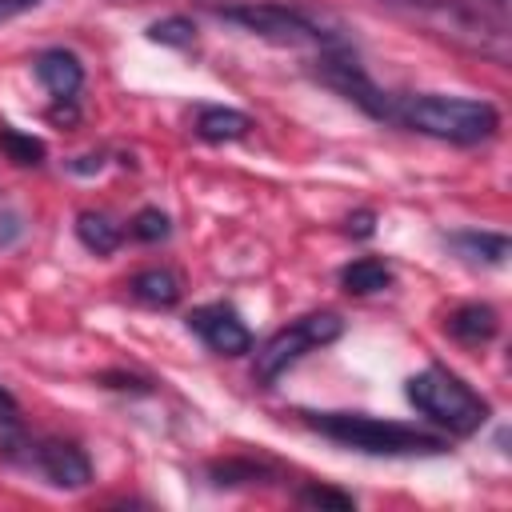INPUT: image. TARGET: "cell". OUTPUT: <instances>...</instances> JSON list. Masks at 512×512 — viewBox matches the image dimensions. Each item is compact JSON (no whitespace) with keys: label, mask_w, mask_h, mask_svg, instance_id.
<instances>
[{"label":"cell","mask_w":512,"mask_h":512,"mask_svg":"<svg viewBox=\"0 0 512 512\" xmlns=\"http://www.w3.org/2000/svg\"><path fill=\"white\" fill-rule=\"evenodd\" d=\"M128 292L148 308H172L180 300V276L172 268H144L128 280Z\"/></svg>","instance_id":"cell-13"},{"label":"cell","mask_w":512,"mask_h":512,"mask_svg":"<svg viewBox=\"0 0 512 512\" xmlns=\"http://www.w3.org/2000/svg\"><path fill=\"white\" fill-rule=\"evenodd\" d=\"M28 468H36L52 488H88L92 484V464L88 456L68 444V440H32Z\"/></svg>","instance_id":"cell-8"},{"label":"cell","mask_w":512,"mask_h":512,"mask_svg":"<svg viewBox=\"0 0 512 512\" xmlns=\"http://www.w3.org/2000/svg\"><path fill=\"white\" fill-rule=\"evenodd\" d=\"M392 124H404V128L432 136V140H444V144H480V140L496 136L500 112L488 100L420 92V96H396L392 100Z\"/></svg>","instance_id":"cell-1"},{"label":"cell","mask_w":512,"mask_h":512,"mask_svg":"<svg viewBox=\"0 0 512 512\" xmlns=\"http://www.w3.org/2000/svg\"><path fill=\"white\" fill-rule=\"evenodd\" d=\"M252 128V120L236 108H220V104H208L196 112V136L200 140H212V144H224V140H240L244 132Z\"/></svg>","instance_id":"cell-14"},{"label":"cell","mask_w":512,"mask_h":512,"mask_svg":"<svg viewBox=\"0 0 512 512\" xmlns=\"http://www.w3.org/2000/svg\"><path fill=\"white\" fill-rule=\"evenodd\" d=\"M348 232H356V236H372V212H356V216H348Z\"/></svg>","instance_id":"cell-24"},{"label":"cell","mask_w":512,"mask_h":512,"mask_svg":"<svg viewBox=\"0 0 512 512\" xmlns=\"http://www.w3.org/2000/svg\"><path fill=\"white\" fill-rule=\"evenodd\" d=\"M304 420L320 436L348 444L356 452H368V456H436V452H444L440 436L396 424V420H376L364 412H304Z\"/></svg>","instance_id":"cell-3"},{"label":"cell","mask_w":512,"mask_h":512,"mask_svg":"<svg viewBox=\"0 0 512 512\" xmlns=\"http://www.w3.org/2000/svg\"><path fill=\"white\" fill-rule=\"evenodd\" d=\"M220 20L260 36V40H272V44H288V48H300V44H324V32L312 16H304L300 8H288V4H276V0H240V4H224L216 8Z\"/></svg>","instance_id":"cell-5"},{"label":"cell","mask_w":512,"mask_h":512,"mask_svg":"<svg viewBox=\"0 0 512 512\" xmlns=\"http://www.w3.org/2000/svg\"><path fill=\"white\" fill-rule=\"evenodd\" d=\"M300 500H304V504H320V508H340V512L356 508V500H352L348 492H336V488H324V484H308V488L300 492Z\"/></svg>","instance_id":"cell-21"},{"label":"cell","mask_w":512,"mask_h":512,"mask_svg":"<svg viewBox=\"0 0 512 512\" xmlns=\"http://www.w3.org/2000/svg\"><path fill=\"white\" fill-rule=\"evenodd\" d=\"M36 80L56 96V100H72L84 88V64L68 52V48H44L36 56Z\"/></svg>","instance_id":"cell-10"},{"label":"cell","mask_w":512,"mask_h":512,"mask_svg":"<svg viewBox=\"0 0 512 512\" xmlns=\"http://www.w3.org/2000/svg\"><path fill=\"white\" fill-rule=\"evenodd\" d=\"M76 236L96 256H108V252H116V244H120L124 232H120V224H112L108 212H80L76 216Z\"/></svg>","instance_id":"cell-16"},{"label":"cell","mask_w":512,"mask_h":512,"mask_svg":"<svg viewBox=\"0 0 512 512\" xmlns=\"http://www.w3.org/2000/svg\"><path fill=\"white\" fill-rule=\"evenodd\" d=\"M444 328H448L452 340H460V344H468V348H480V344H488V340L496 336L500 316H496L492 304L472 300V304H460L456 312H448V324H444Z\"/></svg>","instance_id":"cell-11"},{"label":"cell","mask_w":512,"mask_h":512,"mask_svg":"<svg viewBox=\"0 0 512 512\" xmlns=\"http://www.w3.org/2000/svg\"><path fill=\"white\" fill-rule=\"evenodd\" d=\"M0 148L12 164H24V168H36L44 160V140H36L28 132H16L8 124H0Z\"/></svg>","instance_id":"cell-17"},{"label":"cell","mask_w":512,"mask_h":512,"mask_svg":"<svg viewBox=\"0 0 512 512\" xmlns=\"http://www.w3.org/2000/svg\"><path fill=\"white\" fill-rule=\"evenodd\" d=\"M148 40L152 44H168V48H192L196 40V24L188 16H164L148 24Z\"/></svg>","instance_id":"cell-18"},{"label":"cell","mask_w":512,"mask_h":512,"mask_svg":"<svg viewBox=\"0 0 512 512\" xmlns=\"http://www.w3.org/2000/svg\"><path fill=\"white\" fill-rule=\"evenodd\" d=\"M8 412H20V408H16V396L0 384V416H8Z\"/></svg>","instance_id":"cell-25"},{"label":"cell","mask_w":512,"mask_h":512,"mask_svg":"<svg viewBox=\"0 0 512 512\" xmlns=\"http://www.w3.org/2000/svg\"><path fill=\"white\" fill-rule=\"evenodd\" d=\"M404 392H408L416 412H424L432 424L448 428L452 436H472L488 420V400L480 392H472L456 372H448L440 364L416 372Z\"/></svg>","instance_id":"cell-4"},{"label":"cell","mask_w":512,"mask_h":512,"mask_svg":"<svg viewBox=\"0 0 512 512\" xmlns=\"http://www.w3.org/2000/svg\"><path fill=\"white\" fill-rule=\"evenodd\" d=\"M448 248L460 256V260H468V264H504L508 260V252H512V244H508V236L504 232H476V228H468V232H452L448 236Z\"/></svg>","instance_id":"cell-12"},{"label":"cell","mask_w":512,"mask_h":512,"mask_svg":"<svg viewBox=\"0 0 512 512\" xmlns=\"http://www.w3.org/2000/svg\"><path fill=\"white\" fill-rule=\"evenodd\" d=\"M316 80L328 84L332 92L348 96V100H352L356 108H364L372 120H392V100H396V96L380 92V88L372 84V76L360 68L356 56L336 52V48L320 52V60H316Z\"/></svg>","instance_id":"cell-7"},{"label":"cell","mask_w":512,"mask_h":512,"mask_svg":"<svg viewBox=\"0 0 512 512\" xmlns=\"http://www.w3.org/2000/svg\"><path fill=\"white\" fill-rule=\"evenodd\" d=\"M20 236V216L16 212H4L0 216V244H12Z\"/></svg>","instance_id":"cell-23"},{"label":"cell","mask_w":512,"mask_h":512,"mask_svg":"<svg viewBox=\"0 0 512 512\" xmlns=\"http://www.w3.org/2000/svg\"><path fill=\"white\" fill-rule=\"evenodd\" d=\"M188 328L220 356H244L252 352V332L244 328V320L236 316V308L228 304H200L188 312Z\"/></svg>","instance_id":"cell-9"},{"label":"cell","mask_w":512,"mask_h":512,"mask_svg":"<svg viewBox=\"0 0 512 512\" xmlns=\"http://www.w3.org/2000/svg\"><path fill=\"white\" fill-rule=\"evenodd\" d=\"M344 332V320L336 312H312V316H300L296 324L280 328L276 336L264 340V348L256 352V380L272 384L280 372H288L300 356H308L312 348H324L332 344L336 336Z\"/></svg>","instance_id":"cell-6"},{"label":"cell","mask_w":512,"mask_h":512,"mask_svg":"<svg viewBox=\"0 0 512 512\" xmlns=\"http://www.w3.org/2000/svg\"><path fill=\"white\" fill-rule=\"evenodd\" d=\"M208 476H212V484H252V480H264L268 468L256 464V460H240V456H232V460L212 464Z\"/></svg>","instance_id":"cell-19"},{"label":"cell","mask_w":512,"mask_h":512,"mask_svg":"<svg viewBox=\"0 0 512 512\" xmlns=\"http://www.w3.org/2000/svg\"><path fill=\"white\" fill-rule=\"evenodd\" d=\"M128 232H132L136 240H144V244H156V240H168V232H172V220H168L160 208H140V212L132 216Z\"/></svg>","instance_id":"cell-20"},{"label":"cell","mask_w":512,"mask_h":512,"mask_svg":"<svg viewBox=\"0 0 512 512\" xmlns=\"http://www.w3.org/2000/svg\"><path fill=\"white\" fill-rule=\"evenodd\" d=\"M340 284L352 296H372V292H384L392 284V268L376 256H364V260H352V264L340 268Z\"/></svg>","instance_id":"cell-15"},{"label":"cell","mask_w":512,"mask_h":512,"mask_svg":"<svg viewBox=\"0 0 512 512\" xmlns=\"http://www.w3.org/2000/svg\"><path fill=\"white\" fill-rule=\"evenodd\" d=\"M396 12H404L408 20L424 24L428 32L456 40L480 56H492L496 64L508 60V28L500 12H488L484 4H468V0H384Z\"/></svg>","instance_id":"cell-2"},{"label":"cell","mask_w":512,"mask_h":512,"mask_svg":"<svg viewBox=\"0 0 512 512\" xmlns=\"http://www.w3.org/2000/svg\"><path fill=\"white\" fill-rule=\"evenodd\" d=\"M40 0H0V24L4 20H16V16H24V12H32Z\"/></svg>","instance_id":"cell-22"}]
</instances>
